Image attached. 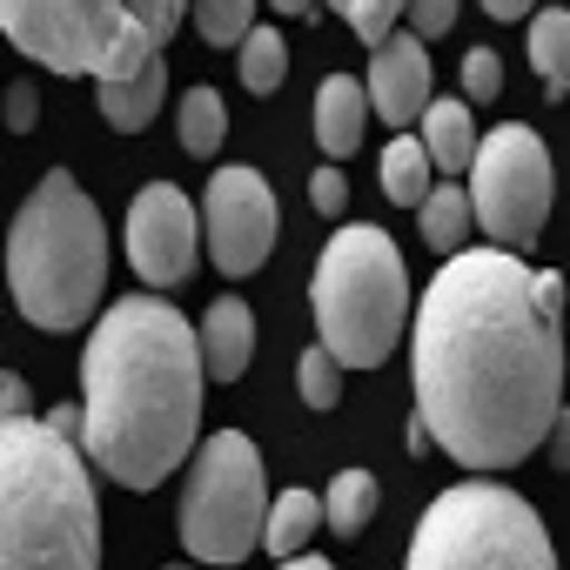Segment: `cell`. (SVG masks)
Listing matches in <instances>:
<instances>
[{
	"label": "cell",
	"instance_id": "6da1fadb",
	"mask_svg": "<svg viewBox=\"0 0 570 570\" xmlns=\"http://www.w3.org/2000/svg\"><path fill=\"white\" fill-rule=\"evenodd\" d=\"M563 275L517 248H456L416 303V410L463 470H510L543 450L563 410Z\"/></svg>",
	"mask_w": 570,
	"mask_h": 570
},
{
	"label": "cell",
	"instance_id": "7a4b0ae2",
	"mask_svg": "<svg viewBox=\"0 0 570 570\" xmlns=\"http://www.w3.org/2000/svg\"><path fill=\"white\" fill-rule=\"evenodd\" d=\"M202 330L161 296H121L81 350V450L121 490L175 476L202 436Z\"/></svg>",
	"mask_w": 570,
	"mask_h": 570
},
{
	"label": "cell",
	"instance_id": "3957f363",
	"mask_svg": "<svg viewBox=\"0 0 570 570\" xmlns=\"http://www.w3.org/2000/svg\"><path fill=\"white\" fill-rule=\"evenodd\" d=\"M0 570H101L95 463L35 416L0 423Z\"/></svg>",
	"mask_w": 570,
	"mask_h": 570
},
{
	"label": "cell",
	"instance_id": "277c9868",
	"mask_svg": "<svg viewBox=\"0 0 570 570\" xmlns=\"http://www.w3.org/2000/svg\"><path fill=\"white\" fill-rule=\"evenodd\" d=\"M8 289L48 336L81 330L108 296V228L68 168H48L8 222Z\"/></svg>",
	"mask_w": 570,
	"mask_h": 570
},
{
	"label": "cell",
	"instance_id": "5b68a950",
	"mask_svg": "<svg viewBox=\"0 0 570 570\" xmlns=\"http://www.w3.org/2000/svg\"><path fill=\"white\" fill-rule=\"evenodd\" d=\"M309 309H316V336L343 356V370L390 363V350L403 343V323H410V275H403L396 242L370 222L336 228L330 248L316 255Z\"/></svg>",
	"mask_w": 570,
	"mask_h": 570
},
{
	"label": "cell",
	"instance_id": "8992f818",
	"mask_svg": "<svg viewBox=\"0 0 570 570\" xmlns=\"http://www.w3.org/2000/svg\"><path fill=\"white\" fill-rule=\"evenodd\" d=\"M0 41L68 81H121L155 48H168L148 28L141 0H0Z\"/></svg>",
	"mask_w": 570,
	"mask_h": 570
},
{
	"label": "cell",
	"instance_id": "52a82bcc",
	"mask_svg": "<svg viewBox=\"0 0 570 570\" xmlns=\"http://www.w3.org/2000/svg\"><path fill=\"white\" fill-rule=\"evenodd\" d=\"M403 570H557V550H550L543 517L517 490L450 483L423 510Z\"/></svg>",
	"mask_w": 570,
	"mask_h": 570
},
{
	"label": "cell",
	"instance_id": "ba28073f",
	"mask_svg": "<svg viewBox=\"0 0 570 570\" xmlns=\"http://www.w3.org/2000/svg\"><path fill=\"white\" fill-rule=\"evenodd\" d=\"M268 470H262V450L242 436V430H215L202 436L195 450V470H188V490H181V550L195 563H242L262 530H268Z\"/></svg>",
	"mask_w": 570,
	"mask_h": 570
},
{
	"label": "cell",
	"instance_id": "9c48e42d",
	"mask_svg": "<svg viewBox=\"0 0 570 570\" xmlns=\"http://www.w3.org/2000/svg\"><path fill=\"white\" fill-rule=\"evenodd\" d=\"M550 148L537 128L523 121H503L476 141V161H470V202H476V228L497 242V248H537L543 222H550Z\"/></svg>",
	"mask_w": 570,
	"mask_h": 570
},
{
	"label": "cell",
	"instance_id": "30bf717a",
	"mask_svg": "<svg viewBox=\"0 0 570 570\" xmlns=\"http://www.w3.org/2000/svg\"><path fill=\"white\" fill-rule=\"evenodd\" d=\"M202 228H208V262L222 275H255L275 248V188L255 168H215L208 175V202H202Z\"/></svg>",
	"mask_w": 570,
	"mask_h": 570
},
{
	"label": "cell",
	"instance_id": "8fae6325",
	"mask_svg": "<svg viewBox=\"0 0 570 570\" xmlns=\"http://www.w3.org/2000/svg\"><path fill=\"white\" fill-rule=\"evenodd\" d=\"M195 242H202V222H195V202L175 181H148L128 202V262L148 289H175L195 268Z\"/></svg>",
	"mask_w": 570,
	"mask_h": 570
},
{
	"label": "cell",
	"instance_id": "7c38bea8",
	"mask_svg": "<svg viewBox=\"0 0 570 570\" xmlns=\"http://www.w3.org/2000/svg\"><path fill=\"white\" fill-rule=\"evenodd\" d=\"M370 101H376V121H390L396 135L410 121H423V108L436 101V75H430L416 28H396L390 41L370 48Z\"/></svg>",
	"mask_w": 570,
	"mask_h": 570
},
{
	"label": "cell",
	"instance_id": "4fadbf2b",
	"mask_svg": "<svg viewBox=\"0 0 570 570\" xmlns=\"http://www.w3.org/2000/svg\"><path fill=\"white\" fill-rule=\"evenodd\" d=\"M370 115H376V101H370V81H356V75H330L323 88H316V148L323 155H356L363 148V128H370Z\"/></svg>",
	"mask_w": 570,
	"mask_h": 570
},
{
	"label": "cell",
	"instance_id": "5bb4252c",
	"mask_svg": "<svg viewBox=\"0 0 570 570\" xmlns=\"http://www.w3.org/2000/svg\"><path fill=\"white\" fill-rule=\"evenodd\" d=\"M95 95H101V121H108L115 135H141V128L161 115V101H168V61H161V48H155L135 75L95 81Z\"/></svg>",
	"mask_w": 570,
	"mask_h": 570
},
{
	"label": "cell",
	"instance_id": "9a60e30c",
	"mask_svg": "<svg viewBox=\"0 0 570 570\" xmlns=\"http://www.w3.org/2000/svg\"><path fill=\"white\" fill-rule=\"evenodd\" d=\"M202 356H208V383H235L255 363V309L242 296L208 303V316H202Z\"/></svg>",
	"mask_w": 570,
	"mask_h": 570
},
{
	"label": "cell",
	"instance_id": "2e32d148",
	"mask_svg": "<svg viewBox=\"0 0 570 570\" xmlns=\"http://www.w3.org/2000/svg\"><path fill=\"white\" fill-rule=\"evenodd\" d=\"M470 95L463 101H430L423 108V121H416V135H423V148H430V161L443 168V175H470V161H476V121H470Z\"/></svg>",
	"mask_w": 570,
	"mask_h": 570
},
{
	"label": "cell",
	"instance_id": "e0dca14e",
	"mask_svg": "<svg viewBox=\"0 0 570 570\" xmlns=\"http://www.w3.org/2000/svg\"><path fill=\"white\" fill-rule=\"evenodd\" d=\"M330 523V503L316 497V490H282L275 503H268V530H262V550L268 557H303L309 550V537Z\"/></svg>",
	"mask_w": 570,
	"mask_h": 570
},
{
	"label": "cell",
	"instance_id": "ac0fdd59",
	"mask_svg": "<svg viewBox=\"0 0 570 570\" xmlns=\"http://www.w3.org/2000/svg\"><path fill=\"white\" fill-rule=\"evenodd\" d=\"M430 175H436V161H430L423 135H410V128H403V135L383 148V195H390V202H403V208H423V202H430V188H436Z\"/></svg>",
	"mask_w": 570,
	"mask_h": 570
},
{
	"label": "cell",
	"instance_id": "d6986e66",
	"mask_svg": "<svg viewBox=\"0 0 570 570\" xmlns=\"http://www.w3.org/2000/svg\"><path fill=\"white\" fill-rule=\"evenodd\" d=\"M416 215H423V242H430L436 255H456V248H470V222H476V202H470V188L443 181V188H430V202H423Z\"/></svg>",
	"mask_w": 570,
	"mask_h": 570
},
{
	"label": "cell",
	"instance_id": "ffe728a7",
	"mask_svg": "<svg viewBox=\"0 0 570 570\" xmlns=\"http://www.w3.org/2000/svg\"><path fill=\"white\" fill-rule=\"evenodd\" d=\"M530 68L543 75L550 95H570V8L530 14Z\"/></svg>",
	"mask_w": 570,
	"mask_h": 570
},
{
	"label": "cell",
	"instance_id": "44dd1931",
	"mask_svg": "<svg viewBox=\"0 0 570 570\" xmlns=\"http://www.w3.org/2000/svg\"><path fill=\"white\" fill-rule=\"evenodd\" d=\"M235 75L248 95H275L282 81H289V41H282L275 28H248L242 48H235Z\"/></svg>",
	"mask_w": 570,
	"mask_h": 570
},
{
	"label": "cell",
	"instance_id": "7402d4cb",
	"mask_svg": "<svg viewBox=\"0 0 570 570\" xmlns=\"http://www.w3.org/2000/svg\"><path fill=\"white\" fill-rule=\"evenodd\" d=\"M181 155H195V161H208V155H222V141H228V108H222V95L215 88H188L181 95Z\"/></svg>",
	"mask_w": 570,
	"mask_h": 570
},
{
	"label": "cell",
	"instance_id": "603a6c76",
	"mask_svg": "<svg viewBox=\"0 0 570 570\" xmlns=\"http://www.w3.org/2000/svg\"><path fill=\"white\" fill-rule=\"evenodd\" d=\"M330 530L336 537H363V523L376 517V503H383V490H376V476L370 470H343L336 483H330Z\"/></svg>",
	"mask_w": 570,
	"mask_h": 570
},
{
	"label": "cell",
	"instance_id": "cb8c5ba5",
	"mask_svg": "<svg viewBox=\"0 0 570 570\" xmlns=\"http://www.w3.org/2000/svg\"><path fill=\"white\" fill-rule=\"evenodd\" d=\"M188 21L208 48H242V35L255 28V0H188Z\"/></svg>",
	"mask_w": 570,
	"mask_h": 570
},
{
	"label": "cell",
	"instance_id": "d4e9b609",
	"mask_svg": "<svg viewBox=\"0 0 570 570\" xmlns=\"http://www.w3.org/2000/svg\"><path fill=\"white\" fill-rule=\"evenodd\" d=\"M296 390H303L309 410H336V403H343V356H336L330 343L303 350V356H296Z\"/></svg>",
	"mask_w": 570,
	"mask_h": 570
},
{
	"label": "cell",
	"instance_id": "484cf974",
	"mask_svg": "<svg viewBox=\"0 0 570 570\" xmlns=\"http://www.w3.org/2000/svg\"><path fill=\"white\" fill-rule=\"evenodd\" d=\"M323 8H336V14L363 35V48H376V41L396 35V21L410 14V0H323Z\"/></svg>",
	"mask_w": 570,
	"mask_h": 570
},
{
	"label": "cell",
	"instance_id": "4316f807",
	"mask_svg": "<svg viewBox=\"0 0 570 570\" xmlns=\"http://www.w3.org/2000/svg\"><path fill=\"white\" fill-rule=\"evenodd\" d=\"M463 95H470V101H497V95H503V61H497V48H470V55H463Z\"/></svg>",
	"mask_w": 570,
	"mask_h": 570
},
{
	"label": "cell",
	"instance_id": "83f0119b",
	"mask_svg": "<svg viewBox=\"0 0 570 570\" xmlns=\"http://www.w3.org/2000/svg\"><path fill=\"white\" fill-rule=\"evenodd\" d=\"M423 41H436V35H450L456 28V0H410V14H403Z\"/></svg>",
	"mask_w": 570,
	"mask_h": 570
},
{
	"label": "cell",
	"instance_id": "f1b7e54d",
	"mask_svg": "<svg viewBox=\"0 0 570 570\" xmlns=\"http://www.w3.org/2000/svg\"><path fill=\"white\" fill-rule=\"evenodd\" d=\"M309 202H316V215H343V202H350V181H343V168H336V161L309 175Z\"/></svg>",
	"mask_w": 570,
	"mask_h": 570
},
{
	"label": "cell",
	"instance_id": "f546056e",
	"mask_svg": "<svg viewBox=\"0 0 570 570\" xmlns=\"http://www.w3.org/2000/svg\"><path fill=\"white\" fill-rule=\"evenodd\" d=\"M0 101H8L0 115H8V128H14V135H35V115H41V95H35V81H14L8 95H0Z\"/></svg>",
	"mask_w": 570,
	"mask_h": 570
},
{
	"label": "cell",
	"instance_id": "4dcf8cb0",
	"mask_svg": "<svg viewBox=\"0 0 570 570\" xmlns=\"http://www.w3.org/2000/svg\"><path fill=\"white\" fill-rule=\"evenodd\" d=\"M8 416H35V390L0 370V423H8Z\"/></svg>",
	"mask_w": 570,
	"mask_h": 570
},
{
	"label": "cell",
	"instance_id": "1f68e13d",
	"mask_svg": "<svg viewBox=\"0 0 570 570\" xmlns=\"http://www.w3.org/2000/svg\"><path fill=\"white\" fill-rule=\"evenodd\" d=\"M141 14H148V28H155L161 41H175V28H181V14H188V0H141Z\"/></svg>",
	"mask_w": 570,
	"mask_h": 570
},
{
	"label": "cell",
	"instance_id": "d6a6232c",
	"mask_svg": "<svg viewBox=\"0 0 570 570\" xmlns=\"http://www.w3.org/2000/svg\"><path fill=\"white\" fill-rule=\"evenodd\" d=\"M543 450H550V463H557V470H570V410H557V423H550Z\"/></svg>",
	"mask_w": 570,
	"mask_h": 570
},
{
	"label": "cell",
	"instance_id": "836d02e7",
	"mask_svg": "<svg viewBox=\"0 0 570 570\" xmlns=\"http://www.w3.org/2000/svg\"><path fill=\"white\" fill-rule=\"evenodd\" d=\"M41 423H48V430H61V436H75V443H81V403H55V410H48V416H41Z\"/></svg>",
	"mask_w": 570,
	"mask_h": 570
},
{
	"label": "cell",
	"instance_id": "e575fe53",
	"mask_svg": "<svg viewBox=\"0 0 570 570\" xmlns=\"http://www.w3.org/2000/svg\"><path fill=\"white\" fill-rule=\"evenodd\" d=\"M483 14H490V21H523L530 0H483Z\"/></svg>",
	"mask_w": 570,
	"mask_h": 570
},
{
	"label": "cell",
	"instance_id": "d590c367",
	"mask_svg": "<svg viewBox=\"0 0 570 570\" xmlns=\"http://www.w3.org/2000/svg\"><path fill=\"white\" fill-rule=\"evenodd\" d=\"M275 14H296V21H316L323 14V0H268Z\"/></svg>",
	"mask_w": 570,
	"mask_h": 570
},
{
	"label": "cell",
	"instance_id": "8d00e7d4",
	"mask_svg": "<svg viewBox=\"0 0 570 570\" xmlns=\"http://www.w3.org/2000/svg\"><path fill=\"white\" fill-rule=\"evenodd\" d=\"M282 570H336V563L316 557V550H303V557H282Z\"/></svg>",
	"mask_w": 570,
	"mask_h": 570
},
{
	"label": "cell",
	"instance_id": "74e56055",
	"mask_svg": "<svg viewBox=\"0 0 570 570\" xmlns=\"http://www.w3.org/2000/svg\"><path fill=\"white\" fill-rule=\"evenodd\" d=\"M168 570H195V563H168Z\"/></svg>",
	"mask_w": 570,
	"mask_h": 570
}]
</instances>
